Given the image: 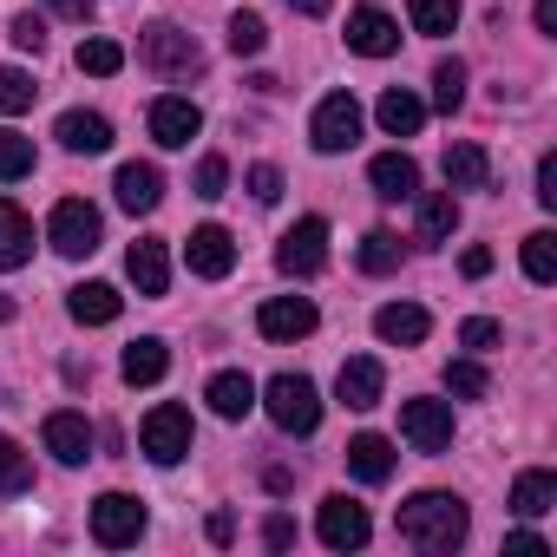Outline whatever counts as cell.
<instances>
[{"label":"cell","instance_id":"1","mask_svg":"<svg viewBox=\"0 0 557 557\" xmlns=\"http://www.w3.org/2000/svg\"><path fill=\"white\" fill-rule=\"evenodd\" d=\"M400 537L413 544V550H459L466 544V531H472V511H466V498H453V492H413L407 505H400Z\"/></svg>","mask_w":557,"mask_h":557},{"label":"cell","instance_id":"2","mask_svg":"<svg viewBox=\"0 0 557 557\" xmlns=\"http://www.w3.org/2000/svg\"><path fill=\"white\" fill-rule=\"evenodd\" d=\"M262 407H269L275 426L296 433V440H309V433L322 426V394H315L309 374H275V381L262 387Z\"/></svg>","mask_w":557,"mask_h":557},{"label":"cell","instance_id":"3","mask_svg":"<svg viewBox=\"0 0 557 557\" xmlns=\"http://www.w3.org/2000/svg\"><path fill=\"white\" fill-rule=\"evenodd\" d=\"M138 446H145V459H151V466H177V459H190V446H197L190 407H177V400L151 407V413H145V426H138Z\"/></svg>","mask_w":557,"mask_h":557},{"label":"cell","instance_id":"4","mask_svg":"<svg viewBox=\"0 0 557 557\" xmlns=\"http://www.w3.org/2000/svg\"><path fill=\"white\" fill-rule=\"evenodd\" d=\"M138 60H145L151 73H171V79L203 73V47H197L184 27H145V34H138Z\"/></svg>","mask_w":557,"mask_h":557},{"label":"cell","instance_id":"5","mask_svg":"<svg viewBox=\"0 0 557 557\" xmlns=\"http://www.w3.org/2000/svg\"><path fill=\"white\" fill-rule=\"evenodd\" d=\"M47 243H53L60 256H92V249L106 243V216H99V210H92L86 197H66V203H53Z\"/></svg>","mask_w":557,"mask_h":557},{"label":"cell","instance_id":"6","mask_svg":"<svg viewBox=\"0 0 557 557\" xmlns=\"http://www.w3.org/2000/svg\"><path fill=\"white\" fill-rule=\"evenodd\" d=\"M355 138H361V106H355V92H329V99L315 106V119H309V145H315L322 158H335V151H355Z\"/></svg>","mask_w":557,"mask_h":557},{"label":"cell","instance_id":"7","mask_svg":"<svg viewBox=\"0 0 557 557\" xmlns=\"http://www.w3.org/2000/svg\"><path fill=\"white\" fill-rule=\"evenodd\" d=\"M138 537H145V505H138L132 492H106V498H92V544L125 550V544H138Z\"/></svg>","mask_w":557,"mask_h":557},{"label":"cell","instance_id":"8","mask_svg":"<svg viewBox=\"0 0 557 557\" xmlns=\"http://www.w3.org/2000/svg\"><path fill=\"white\" fill-rule=\"evenodd\" d=\"M275 269H283V275H322L329 269V223L302 216L296 230H283V243H275Z\"/></svg>","mask_w":557,"mask_h":557},{"label":"cell","instance_id":"9","mask_svg":"<svg viewBox=\"0 0 557 557\" xmlns=\"http://www.w3.org/2000/svg\"><path fill=\"white\" fill-rule=\"evenodd\" d=\"M315 531H322V544H329V550H361V544L374 537V524H368V505H355L348 492L322 498V511H315Z\"/></svg>","mask_w":557,"mask_h":557},{"label":"cell","instance_id":"10","mask_svg":"<svg viewBox=\"0 0 557 557\" xmlns=\"http://www.w3.org/2000/svg\"><path fill=\"white\" fill-rule=\"evenodd\" d=\"M400 433H407L413 453H446L453 446V400H407Z\"/></svg>","mask_w":557,"mask_h":557},{"label":"cell","instance_id":"11","mask_svg":"<svg viewBox=\"0 0 557 557\" xmlns=\"http://www.w3.org/2000/svg\"><path fill=\"white\" fill-rule=\"evenodd\" d=\"M315 302L309 296H269L262 309H256V329L269 335V342H309L315 335Z\"/></svg>","mask_w":557,"mask_h":557},{"label":"cell","instance_id":"12","mask_svg":"<svg viewBox=\"0 0 557 557\" xmlns=\"http://www.w3.org/2000/svg\"><path fill=\"white\" fill-rule=\"evenodd\" d=\"M381 394H387V368L374 355H348L342 374H335V400L355 407V413H368V407H381Z\"/></svg>","mask_w":557,"mask_h":557},{"label":"cell","instance_id":"13","mask_svg":"<svg viewBox=\"0 0 557 557\" xmlns=\"http://www.w3.org/2000/svg\"><path fill=\"white\" fill-rule=\"evenodd\" d=\"M184 256H190V275H203V283H223V275L236 269V236H230L223 223H203V230H190Z\"/></svg>","mask_w":557,"mask_h":557},{"label":"cell","instance_id":"14","mask_svg":"<svg viewBox=\"0 0 557 557\" xmlns=\"http://www.w3.org/2000/svg\"><path fill=\"white\" fill-rule=\"evenodd\" d=\"M197 132H203V112H197V99H184V92H164V99L151 106V138H158L164 151H184Z\"/></svg>","mask_w":557,"mask_h":557},{"label":"cell","instance_id":"15","mask_svg":"<svg viewBox=\"0 0 557 557\" xmlns=\"http://www.w3.org/2000/svg\"><path fill=\"white\" fill-rule=\"evenodd\" d=\"M348 47L368 53V60H387V53H400V21L381 14V8H355L348 14Z\"/></svg>","mask_w":557,"mask_h":557},{"label":"cell","instance_id":"16","mask_svg":"<svg viewBox=\"0 0 557 557\" xmlns=\"http://www.w3.org/2000/svg\"><path fill=\"white\" fill-rule=\"evenodd\" d=\"M112 190H119V210H132V216H151L158 203H164V171L158 164H119V177H112Z\"/></svg>","mask_w":557,"mask_h":557},{"label":"cell","instance_id":"17","mask_svg":"<svg viewBox=\"0 0 557 557\" xmlns=\"http://www.w3.org/2000/svg\"><path fill=\"white\" fill-rule=\"evenodd\" d=\"M47 453L60 459V466H86L92 459V426H86V413H73V407H60V413H47Z\"/></svg>","mask_w":557,"mask_h":557},{"label":"cell","instance_id":"18","mask_svg":"<svg viewBox=\"0 0 557 557\" xmlns=\"http://www.w3.org/2000/svg\"><path fill=\"white\" fill-rule=\"evenodd\" d=\"M53 138L66 145V151H79V158H99V151H112V119L106 112H60V125H53Z\"/></svg>","mask_w":557,"mask_h":557},{"label":"cell","instance_id":"19","mask_svg":"<svg viewBox=\"0 0 557 557\" xmlns=\"http://www.w3.org/2000/svg\"><path fill=\"white\" fill-rule=\"evenodd\" d=\"M125 275L138 283V296H164L171 289V256H164V243L158 236H138L125 249Z\"/></svg>","mask_w":557,"mask_h":557},{"label":"cell","instance_id":"20","mask_svg":"<svg viewBox=\"0 0 557 557\" xmlns=\"http://www.w3.org/2000/svg\"><path fill=\"white\" fill-rule=\"evenodd\" d=\"M66 315H73L79 329H106V322L125 315V296H119L112 283H79V289L66 296Z\"/></svg>","mask_w":557,"mask_h":557},{"label":"cell","instance_id":"21","mask_svg":"<svg viewBox=\"0 0 557 557\" xmlns=\"http://www.w3.org/2000/svg\"><path fill=\"white\" fill-rule=\"evenodd\" d=\"M426 329H433V315L413 309V302H387V309H374V335H381L387 348H420Z\"/></svg>","mask_w":557,"mask_h":557},{"label":"cell","instance_id":"22","mask_svg":"<svg viewBox=\"0 0 557 557\" xmlns=\"http://www.w3.org/2000/svg\"><path fill=\"white\" fill-rule=\"evenodd\" d=\"M27 262H34V216L14 197H0V269H27Z\"/></svg>","mask_w":557,"mask_h":557},{"label":"cell","instance_id":"23","mask_svg":"<svg viewBox=\"0 0 557 557\" xmlns=\"http://www.w3.org/2000/svg\"><path fill=\"white\" fill-rule=\"evenodd\" d=\"M348 472H355L361 485H387V479H394V440L355 433V440H348Z\"/></svg>","mask_w":557,"mask_h":557},{"label":"cell","instance_id":"24","mask_svg":"<svg viewBox=\"0 0 557 557\" xmlns=\"http://www.w3.org/2000/svg\"><path fill=\"white\" fill-rule=\"evenodd\" d=\"M368 177H374V190H381L387 203H407V197L420 190V164H413L407 151H381V158L368 164Z\"/></svg>","mask_w":557,"mask_h":557},{"label":"cell","instance_id":"25","mask_svg":"<svg viewBox=\"0 0 557 557\" xmlns=\"http://www.w3.org/2000/svg\"><path fill=\"white\" fill-rule=\"evenodd\" d=\"M119 374H125L132 387H158V381L171 374V348H164L158 335H138V342L125 348V361H119Z\"/></svg>","mask_w":557,"mask_h":557},{"label":"cell","instance_id":"26","mask_svg":"<svg viewBox=\"0 0 557 557\" xmlns=\"http://www.w3.org/2000/svg\"><path fill=\"white\" fill-rule=\"evenodd\" d=\"M203 400H210V413H216V420H249V407H256V381H249V374H236V368H223V374L203 387Z\"/></svg>","mask_w":557,"mask_h":557},{"label":"cell","instance_id":"27","mask_svg":"<svg viewBox=\"0 0 557 557\" xmlns=\"http://www.w3.org/2000/svg\"><path fill=\"white\" fill-rule=\"evenodd\" d=\"M440 171H446V190H485L492 184V158L479 145H446Z\"/></svg>","mask_w":557,"mask_h":557},{"label":"cell","instance_id":"28","mask_svg":"<svg viewBox=\"0 0 557 557\" xmlns=\"http://www.w3.org/2000/svg\"><path fill=\"white\" fill-rule=\"evenodd\" d=\"M420 203V243H453L459 230V197L453 190H413Z\"/></svg>","mask_w":557,"mask_h":557},{"label":"cell","instance_id":"29","mask_svg":"<svg viewBox=\"0 0 557 557\" xmlns=\"http://www.w3.org/2000/svg\"><path fill=\"white\" fill-rule=\"evenodd\" d=\"M374 119H381V132H387V138H413V132L426 125V106H420L407 86H394V92H381Z\"/></svg>","mask_w":557,"mask_h":557},{"label":"cell","instance_id":"30","mask_svg":"<svg viewBox=\"0 0 557 557\" xmlns=\"http://www.w3.org/2000/svg\"><path fill=\"white\" fill-rule=\"evenodd\" d=\"M550 505H557V472L531 466V472L511 479V511H518V518H544Z\"/></svg>","mask_w":557,"mask_h":557},{"label":"cell","instance_id":"31","mask_svg":"<svg viewBox=\"0 0 557 557\" xmlns=\"http://www.w3.org/2000/svg\"><path fill=\"white\" fill-rule=\"evenodd\" d=\"M407 21H413V34H426V40H446V34L459 27V0H407Z\"/></svg>","mask_w":557,"mask_h":557},{"label":"cell","instance_id":"32","mask_svg":"<svg viewBox=\"0 0 557 557\" xmlns=\"http://www.w3.org/2000/svg\"><path fill=\"white\" fill-rule=\"evenodd\" d=\"M79 73H92V79H112L119 66H125V47L119 40H106V34H92V40H79Z\"/></svg>","mask_w":557,"mask_h":557},{"label":"cell","instance_id":"33","mask_svg":"<svg viewBox=\"0 0 557 557\" xmlns=\"http://www.w3.org/2000/svg\"><path fill=\"white\" fill-rule=\"evenodd\" d=\"M27 485H34V459L21 453V440L0 433V498H14V492H27Z\"/></svg>","mask_w":557,"mask_h":557},{"label":"cell","instance_id":"34","mask_svg":"<svg viewBox=\"0 0 557 557\" xmlns=\"http://www.w3.org/2000/svg\"><path fill=\"white\" fill-rule=\"evenodd\" d=\"M34 99H40L34 73H21V66H0V112H8V119H21V112H34Z\"/></svg>","mask_w":557,"mask_h":557},{"label":"cell","instance_id":"35","mask_svg":"<svg viewBox=\"0 0 557 557\" xmlns=\"http://www.w3.org/2000/svg\"><path fill=\"white\" fill-rule=\"evenodd\" d=\"M361 269L368 275H394L400 269V236L394 230H368L361 236Z\"/></svg>","mask_w":557,"mask_h":557},{"label":"cell","instance_id":"36","mask_svg":"<svg viewBox=\"0 0 557 557\" xmlns=\"http://www.w3.org/2000/svg\"><path fill=\"white\" fill-rule=\"evenodd\" d=\"M524 275H531V283H557V236L550 230L524 236Z\"/></svg>","mask_w":557,"mask_h":557},{"label":"cell","instance_id":"37","mask_svg":"<svg viewBox=\"0 0 557 557\" xmlns=\"http://www.w3.org/2000/svg\"><path fill=\"white\" fill-rule=\"evenodd\" d=\"M446 394L453 400H485L492 394V374L479 361H446Z\"/></svg>","mask_w":557,"mask_h":557},{"label":"cell","instance_id":"38","mask_svg":"<svg viewBox=\"0 0 557 557\" xmlns=\"http://www.w3.org/2000/svg\"><path fill=\"white\" fill-rule=\"evenodd\" d=\"M27 171H34V138L0 132V184H21Z\"/></svg>","mask_w":557,"mask_h":557},{"label":"cell","instance_id":"39","mask_svg":"<svg viewBox=\"0 0 557 557\" xmlns=\"http://www.w3.org/2000/svg\"><path fill=\"white\" fill-rule=\"evenodd\" d=\"M262 47H269V27H262V14L243 8V14L230 21V53H236V60H256Z\"/></svg>","mask_w":557,"mask_h":557},{"label":"cell","instance_id":"40","mask_svg":"<svg viewBox=\"0 0 557 557\" xmlns=\"http://www.w3.org/2000/svg\"><path fill=\"white\" fill-rule=\"evenodd\" d=\"M433 106H440V112H459V106H466V66H459V60H440V66H433Z\"/></svg>","mask_w":557,"mask_h":557},{"label":"cell","instance_id":"41","mask_svg":"<svg viewBox=\"0 0 557 557\" xmlns=\"http://www.w3.org/2000/svg\"><path fill=\"white\" fill-rule=\"evenodd\" d=\"M8 40H14L21 53H40V47H47V21H40V14H14V21H8Z\"/></svg>","mask_w":557,"mask_h":557},{"label":"cell","instance_id":"42","mask_svg":"<svg viewBox=\"0 0 557 557\" xmlns=\"http://www.w3.org/2000/svg\"><path fill=\"white\" fill-rule=\"evenodd\" d=\"M498 342H505V329H498L492 315H472V322H459V348H479V355H485V348H498Z\"/></svg>","mask_w":557,"mask_h":557},{"label":"cell","instance_id":"43","mask_svg":"<svg viewBox=\"0 0 557 557\" xmlns=\"http://www.w3.org/2000/svg\"><path fill=\"white\" fill-rule=\"evenodd\" d=\"M223 190H230V164H223V158H203V164H197V197L216 203Z\"/></svg>","mask_w":557,"mask_h":557},{"label":"cell","instance_id":"44","mask_svg":"<svg viewBox=\"0 0 557 557\" xmlns=\"http://www.w3.org/2000/svg\"><path fill=\"white\" fill-rule=\"evenodd\" d=\"M243 184H249V197H256V203H275V197H283V171H275V164H249V177H243Z\"/></svg>","mask_w":557,"mask_h":557},{"label":"cell","instance_id":"45","mask_svg":"<svg viewBox=\"0 0 557 557\" xmlns=\"http://www.w3.org/2000/svg\"><path fill=\"white\" fill-rule=\"evenodd\" d=\"M262 544H269V550H289V544H296V518H289V511H269V518H262Z\"/></svg>","mask_w":557,"mask_h":557},{"label":"cell","instance_id":"46","mask_svg":"<svg viewBox=\"0 0 557 557\" xmlns=\"http://www.w3.org/2000/svg\"><path fill=\"white\" fill-rule=\"evenodd\" d=\"M537 203H544V210H557V158H550V151L537 158Z\"/></svg>","mask_w":557,"mask_h":557},{"label":"cell","instance_id":"47","mask_svg":"<svg viewBox=\"0 0 557 557\" xmlns=\"http://www.w3.org/2000/svg\"><path fill=\"white\" fill-rule=\"evenodd\" d=\"M505 550H511V557H544L550 544H544L537 531H511V537H505Z\"/></svg>","mask_w":557,"mask_h":557},{"label":"cell","instance_id":"48","mask_svg":"<svg viewBox=\"0 0 557 557\" xmlns=\"http://www.w3.org/2000/svg\"><path fill=\"white\" fill-rule=\"evenodd\" d=\"M47 8H53L60 21H79V27L92 21V0H47Z\"/></svg>","mask_w":557,"mask_h":557},{"label":"cell","instance_id":"49","mask_svg":"<svg viewBox=\"0 0 557 557\" xmlns=\"http://www.w3.org/2000/svg\"><path fill=\"white\" fill-rule=\"evenodd\" d=\"M459 269L472 275V283H479V275H492V249H466V256H459Z\"/></svg>","mask_w":557,"mask_h":557},{"label":"cell","instance_id":"50","mask_svg":"<svg viewBox=\"0 0 557 557\" xmlns=\"http://www.w3.org/2000/svg\"><path fill=\"white\" fill-rule=\"evenodd\" d=\"M230 537H236V518H230V511H216V518H210V544H230Z\"/></svg>","mask_w":557,"mask_h":557},{"label":"cell","instance_id":"51","mask_svg":"<svg viewBox=\"0 0 557 557\" xmlns=\"http://www.w3.org/2000/svg\"><path fill=\"white\" fill-rule=\"evenodd\" d=\"M537 34L557 40V0H537Z\"/></svg>","mask_w":557,"mask_h":557},{"label":"cell","instance_id":"52","mask_svg":"<svg viewBox=\"0 0 557 557\" xmlns=\"http://www.w3.org/2000/svg\"><path fill=\"white\" fill-rule=\"evenodd\" d=\"M289 8H296V14H302V21H322V14H329V8H335V0H289Z\"/></svg>","mask_w":557,"mask_h":557},{"label":"cell","instance_id":"53","mask_svg":"<svg viewBox=\"0 0 557 557\" xmlns=\"http://www.w3.org/2000/svg\"><path fill=\"white\" fill-rule=\"evenodd\" d=\"M0 322H14V302H8V296H0Z\"/></svg>","mask_w":557,"mask_h":557}]
</instances>
